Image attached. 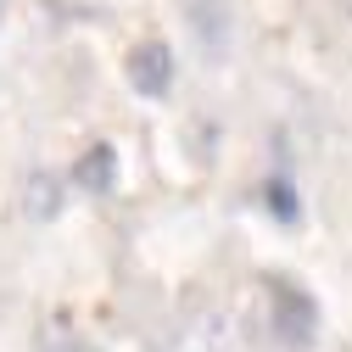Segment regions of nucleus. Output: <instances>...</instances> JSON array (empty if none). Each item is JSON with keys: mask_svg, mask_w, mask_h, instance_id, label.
Instances as JSON below:
<instances>
[{"mask_svg": "<svg viewBox=\"0 0 352 352\" xmlns=\"http://www.w3.org/2000/svg\"><path fill=\"white\" fill-rule=\"evenodd\" d=\"M257 285H263V302H269V324H274L280 346L302 352V346H314V341H319V319H324V314H319L314 291L296 285L291 274H263Z\"/></svg>", "mask_w": 352, "mask_h": 352, "instance_id": "1", "label": "nucleus"}, {"mask_svg": "<svg viewBox=\"0 0 352 352\" xmlns=\"http://www.w3.org/2000/svg\"><path fill=\"white\" fill-rule=\"evenodd\" d=\"M123 73H129V90H135L140 101H162L173 90V78H179V62H173L168 39H140V45L129 51Z\"/></svg>", "mask_w": 352, "mask_h": 352, "instance_id": "2", "label": "nucleus"}, {"mask_svg": "<svg viewBox=\"0 0 352 352\" xmlns=\"http://www.w3.org/2000/svg\"><path fill=\"white\" fill-rule=\"evenodd\" d=\"M185 28L190 39L207 51V56H230V39H235V12L224 6V0H185Z\"/></svg>", "mask_w": 352, "mask_h": 352, "instance_id": "3", "label": "nucleus"}, {"mask_svg": "<svg viewBox=\"0 0 352 352\" xmlns=\"http://www.w3.org/2000/svg\"><path fill=\"white\" fill-rule=\"evenodd\" d=\"M67 185H78L84 196H107L112 185H118V151L107 146V140H90L78 157H73V168H67Z\"/></svg>", "mask_w": 352, "mask_h": 352, "instance_id": "4", "label": "nucleus"}, {"mask_svg": "<svg viewBox=\"0 0 352 352\" xmlns=\"http://www.w3.org/2000/svg\"><path fill=\"white\" fill-rule=\"evenodd\" d=\"M62 196H67V185L56 179V173H34V179H28V196H23V207H28V218H34V224H51V218L62 212Z\"/></svg>", "mask_w": 352, "mask_h": 352, "instance_id": "5", "label": "nucleus"}, {"mask_svg": "<svg viewBox=\"0 0 352 352\" xmlns=\"http://www.w3.org/2000/svg\"><path fill=\"white\" fill-rule=\"evenodd\" d=\"M263 207H269L280 224H296V218H302V196H296L291 179H280V173H274V179H263Z\"/></svg>", "mask_w": 352, "mask_h": 352, "instance_id": "6", "label": "nucleus"}, {"mask_svg": "<svg viewBox=\"0 0 352 352\" xmlns=\"http://www.w3.org/2000/svg\"><path fill=\"white\" fill-rule=\"evenodd\" d=\"M341 6H346V23H352V0H341Z\"/></svg>", "mask_w": 352, "mask_h": 352, "instance_id": "7", "label": "nucleus"}, {"mask_svg": "<svg viewBox=\"0 0 352 352\" xmlns=\"http://www.w3.org/2000/svg\"><path fill=\"white\" fill-rule=\"evenodd\" d=\"M0 17H6V0H0Z\"/></svg>", "mask_w": 352, "mask_h": 352, "instance_id": "8", "label": "nucleus"}]
</instances>
